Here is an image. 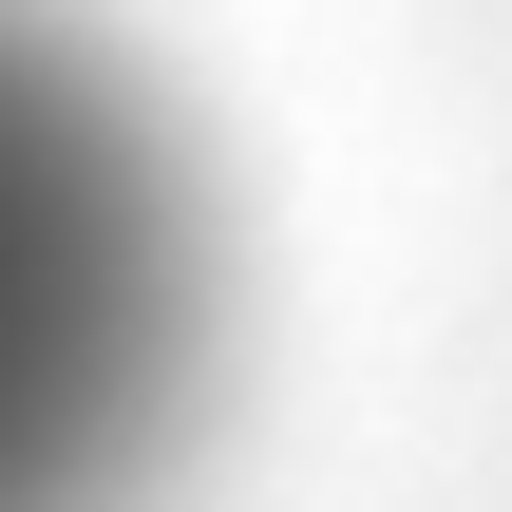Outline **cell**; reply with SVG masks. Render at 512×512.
Listing matches in <instances>:
<instances>
[{"mask_svg":"<svg viewBox=\"0 0 512 512\" xmlns=\"http://www.w3.org/2000/svg\"><path fill=\"white\" fill-rule=\"evenodd\" d=\"M228 380V190L95 0H0V512H152Z\"/></svg>","mask_w":512,"mask_h":512,"instance_id":"cell-1","label":"cell"}]
</instances>
